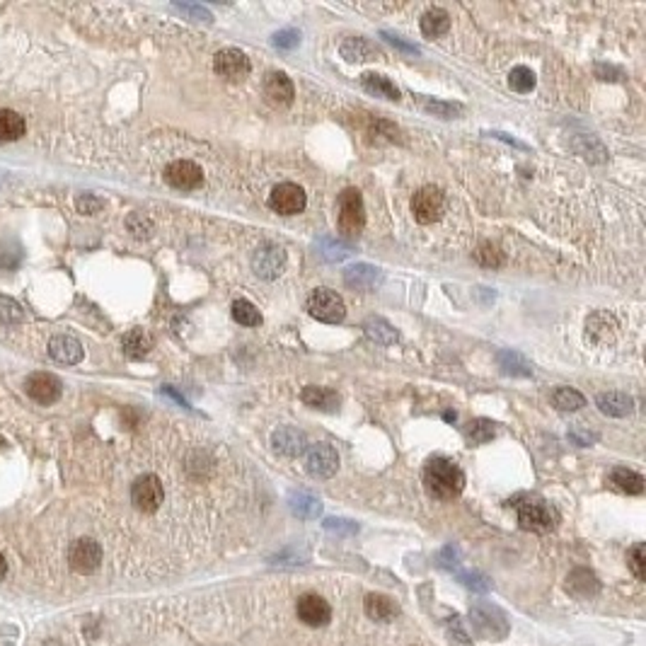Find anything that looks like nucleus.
Segmentation results:
<instances>
[{
  "mask_svg": "<svg viewBox=\"0 0 646 646\" xmlns=\"http://www.w3.org/2000/svg\"><path fill=\"white\" fill-rule=\"evenodd\" d=\"M24 387H27V395L32 397L34 402H39V405H53L58 397H61V382L56 375L51 373H32L27 377V382H24Z\"/></svg>",
  "mask_w": 646,
  "mask_h": 646,
  "instance_id": "14",
  "label": "nucleus"
},
{
  "mask_svg": "<svg viewBox=\"0 0 646 646\" xmlns=\"http://www.w3.org/2000/svg\"><path fill=\"white\" fill-rule=\"evenodd\" d=\"M627 564H630L632 574L637 578H644L646 576V562H644V545H635L630 552H627Z\"/></svg>",
  "mask_w": 646,
  "mask_h": 646,
  "instance_id": "41",
  "label": "nucleus"
},
{
  "mask_svg": "<svg viewBox=\"0 0 646 646\" xmlns=\"http://www.w3.org/2000/svg\"><path fill=\"white\" fill-rule=\"evenodd\" d=\"M344 283L353 291H375L382 283V271L370 264H353L344 271Z\"/></svg>",
  "mask_w": 646,
  "mask_h": 646,
  "instance_id": "18",
  "label": "nucleus"
},
{
  "mask_svg": "<svg viewBox=\"0 0 646 646\" xmlns=\"http://www.w3.org/2000/svg\"><path fill=\"white\" fill-rule=\"evenodd\" d=\"M301 41V34L296 29H281V32L273 34V46L276 48H293Z\"/></svg>",
  "mask_w": 646,
  "mask_h": 646,
  "instance_id": "44",
  "label": "nucleus"
},
{
  "mask_svg": "<svg viewBox=\"0 0 646 646\" xmlns=\"http://www.w3.org/2000/svg\"><path fill=\"white\" fill-rule=\"evenodd\" d=\"M552 405L559 412H576L581 407H586V397L574 387H557L552 392Z\"/></svg>",
  "mask_w": 646,
  "mask_h": 646,
  "instance_id": "29",
  "label": "nucleus"
},
{
  "mask_svg": "<svg viewBox=\"0 0 646 646\" xmlns=\"http://www.w3.org/2000/svg\"><path fill=\"white\" fill-rule=\"evenodd\" d=\"M306 308L315 320L329 322V325L341 322L346 318V306H344V301H341V296L329 288H315L308 298Z\"/></svg>",
  "mask_w": 646,
  "mask_h": 646,
  "instance_id": "4",
  "label": "nucleus"
},
{
  "mask_svg": "<svg viewBox=\"0 0 646 646\" xmlns=\"http://www.w3.org/2000/svg\"><path fill=\"white\" fill-rule=\"evenodd\" d=\"M249 68H252V66H249V58L240 51V48L228 46V48H221V51L213 56V71L228 83L245 80L249 75Z\"/></svg>",
  "mask_w": 646,
  "mask_h": 646,
  "instance_id": "7",
  "label": "nucleus"
},
{
  "mask_svg": "<svg viewBox=\"0 0 646 646\" xmlns=\"http://www.w3.org/2000/svg\"><path fill=\"white\" fill-rule=\"evenodd\" d=\"M460 581H462V583H467V588H477V590H484L486 586H489V581H486L484 576H479V574L460 576Z\"/></svg>",
  "mask_w": 646,
  "mask_h": 646,
  "instance_id": "47",
  "label": "nucleus"
},
{
  "mask_svg": "<svg viewBox=\"0 0 646 646\" xmlns=\"http://www.w3.org/2000/svg\"><path fill=\"white\" fill-rule=\"evenodd\" d=\"M499 365L504 368V373H511V375H530L533 373V368H530V363L526 358L521 356V353L516 351H501L499 353Z\"/></svg>",
  "mask_w": 646,
  "mask_h": 646,
  "instance_id": "35",
  "label": "nucleus"
},
{
  "mask_svg": "<svg viewBox=\"0 0 646 646\" xmlns=\"http://www.w3.org/2000/svg\"><path fill=\"white\" fill-rule=\"evenodd\" d=\"M363 605H365V615H368L370 620H375V622H390V620L400 613L397 603H395L392 598H387V595H382V593L365 595Z\"/></svg>",
  "mask_w": 646,
  "mask_h": 646,
  "instance_id": "23",
  "label": "nucleus"
},
{
  "mask_svg": "<svg viewBox=\"0 0 646 646\" xmlns=\"http://www.w3.org/2000/svg\"><path fill=\"white\" fill-rule=\"evenodd\" d=\"M306 204H308L306 192H303V187L293 184V182H281L269 194V209L273 213H278V216H296V213L306 209Z\"/></svg>",
  "mask_w": 646,
  "mask_h": 646,
  "instance_id": "6",
  "label": "nucleus"
},
{
  "mask_svg": "<svg viewBox=\"0 0 646 646\" xmlns=\"http://www.w3.org/2000/svg\"><path fill=\"white\" fill-rule=\"evenodd\" d=\"M296 613H298V620L308 627H322L332 620V608H329V603L318 593L301 595V598H298V605H296Z\"/></svg>",
  "mask_w": 646,
  "mask_h": 646,
  "instance_id": "13",
  "label": "nucleus"
},
{
  "mask_svg": "<svg viewBox=\"0 0 646 646\" xmlns=\"http://www.w3.org/2000/svg\"><path fill=\"white\" fill-rule=\"evenodd\" d=\"M306 470L318 479H329L339 470V455L329 443H313L306 450Z\"/></svg>",
  "mask_w": 646,
  "mask_h": 646,
  "instance_id": "10",
  "label": "nucleus"
},
{
  "mask_svg": "<svg viewBox=\"0 0 646 646\" xmlns=\"http://www.w3.org/2000/svg\"><path fill=\"white\" fill-rule=\"evenodd\" d=\"M368 136H370V143H377V145L395 143V141H400V129L395 124H390V121L377 119L375 124H370Z\"/></svg>",
  "mask_w": 646,
  "mask_h": 646,
  "instance_id": "36",
  "label": "nucleus"
},
{
  "mask_svg": "<svg viewBox=\"0 0 646 646\" xmlns=\"http://www.w3.org/2000/svg\"><path fill=\"white\" fill-rule=\"evenodd\" d=\"M615 334H618V322L608 310H598V313H593L590 318L586 320V339L590 344H610L615 339Z\"/></svg>",
  "mask_w": 646,
  "mask_h": 646,
  "instance_id": "17",
  "label": "nucleus"
},
{
  "mask_svg": "<svg viewBox=\"0 0 646 646\" xmlns=\"http://www.w3.org/2000/svg\"><path fill=\"white\" fill-rule=\"evenodd\" d=\"M301 400L306 402L308 407H313V410H320V412H337L339 410V402H341L339 395L334 392V390L320 387V385L303 387Z\"/></svg>",
  "mask_w": 646,
  "mask_h": 646,
  "instance_id": "22",
  "label": "nucleus"
},
{
  "mask_svg": "<svg viewBox=\"0 0 646 646\" xmlns=\"http://www.w3.org/2000/svg\"><path fill=\"white\" fill-rule=\"evenodd\" d=\"M121 346H124V351L129 358H143L145 353L150 351L153 341H150V337L143 332V329H131V332L124 337V341H121Z\"/></svg>",
  "mask_w": 646,
  "mask_h": 646,
  "instance_id": "31",
  "label": "nucleus"
},
{
  "mask_svg": "<svg viewBox=\"0 0 646 646\" xmlns=\"http://www.w3.org/2000/svg\"><path fill=\"white\" fill-rule=\"evenodd\" d=\"M363 329H365V334H368V339H373L375 344H382V346H390L400 339L397 332H395V327L382 318H368Z\"/></svg>",
  "mask_w": 646,
  "mask_h": 646,
  "instance_id": "26",
  "label": "nucleus"
},
{
  "mask_svg": "<svg viewBox=\"0 0 646 646\" xmlns=\"http://www.w3.org/2000/svg\"><path fill=\"white\" fill-rule=\"evenodd\" d=\"M509 85L518 95H526L535 88V73L526 68V66H516V68L509 73Z\"/></svg>",
  "mask_w": 646,
  "mask_h": 646,
  "instance_id": "37",
  "label": "nucleus"
},
{
  "mask_svg": "<svg viewBox=\"0 0 646 646\" xmlns=\"http://www.w3.org/2000/svg\"><path fill=\"white\" fill-rule=\"evenodd\" d=\"M230 313H233V320L237 322V325H242V327H259L261 325L259 310L254 308L249 301H245V298L235 301L233 308H230Z\"/></svg>",
  "mask_w": 646,
  "mask_h": 646,
  "instance_id": "34",
  "label": "nucleus"
},
{
  "mask_svg": "<svg viewBox=\"0 0 646 646\" xmlns=\"http://www.w3.org/2000/svg\"><path fill=\"white\" fill-rule=\"evenodd\" d=\"M325 528L327 530H332V533H356L358 530V526L356 523H351V521H337V518H329V521L325 523Z\"/></svg>",
  "mask_w": 646,
  "mask_h": 646,
  "instance_id": "46",
  "label": "nucleus"
},
{
  "mask_svg": "<svg viewBox=\"0 0 646 646\" xmlns=\"http://www.w3.org/2000/svg\"><path fill=\"white\" fill-rule=\"evenodd\" d=\"M0 320H3V322H17V320H22V308H20V303L10 301V298H0Z\"/></svg>",
  "mask_w": 646,
  "mask_h": 646,
  "instance_id": "43",
  "label": "nucleus"
},
{
  "mask_svg": "<svg viewBox=\"0 0 646 646\" xmlns=\"http://www.w3.org/2000/svg\"><path fill=\"white\" fill-rule=\"evenodd\" d=\"M126 225H129V230L136 237H148L153 233V223H150V218H145L143 213H133V216H129Z\"/></svg>",
  "mask_w": 646,
  "mask_h": 646,
  "instance_id": "42",
  "label": "nucleus"
},
{
  "mask_svg": "<svg viewBox=\"0 0 646 646\" xmlns=\"http://www.w3.org/2000/svg\"><path fill=\"white\" fill-rule=\"evenodd\" d=\"M387 39H390V44H395V46H400L402 51H410V53H419V48L417 46H412V44H405V41L400 39V36H392V34H385Z\"/></svg>",
  "mask_w": 646,
  "mask_h": 646,
  "instance_id": "50",
  "label": "nucleus"
},
{
  "mask_svg": "<svg viewBox=\"0 0 646 646\" xmlns=\"http://www.w3.org/2000/svg\"><path fill=\"white\" fill-rule=\"evenodd\" d=\"M48 353H51L53 361L73 365L83 358V346H80V341L68 337V334H58V337H53L48 341Z\"/></svg>",
  "mask_w": 646,
  "mask_h": 646,
  "instance_id": "19",
  "label": "nucleus"
},
{
  "mask_svg": "<svg viewBox=\"0 0 646 646\" xmlns=\"http://www.w3.org/2000/svg\"><path fill=\"white\" fill-rule=\"evenodd\" d=\"M351 254V245L344 240H322V257L329 261H341Z\"/></svg>",
  "mask_w": 646,
  "mask_h": 646,
  "instance_id": "39",
  "label": "nucleus"
},
{
  "mask_svg": "<svg viewBox=\"0 0 646 646\" xmlns=\"http://www.w3.org/2000/svg\"><path fill=\"white\" fill-rule=\"evenodd\" d=\"M474 257H477V261L482 266H491V269H496V266L504 264V254L499 252V247L489 245V242H484V245L474 252Z\"/></svg>",
  "mask_w": 646,
  "mask_h": 646,
  "instance_id": "40",
  "label": "nucleus"
},
{
  "mask_svg": "<svg viewBox=\"0 0 646 646\" xmlns=\"http://www.w3.org/2000/svg\"><path fill=\"white\" fill-rule=\"evenodd\" d=\"M288 506L298 518H318L322 511L320 499L310 491H293L288 496Z\"/></svg>",
  "mask_w": 646,
  "mask_h": 646,
  "instance_id": "25",
  "label": "nucleus"
},
{
  "mask_svg": "<svg viewBox=\"0 0 646 646\" xmlns=\"http://www.w3.org/2000/svg\"><path fill=\"white\" fill-rule=\"evenodd\" d=\"M361 85L363 90H368L375 97H382V100H400V90L395 88V83L390 78L380 75V73H363Z\"/></svg>",
  "mask_w": 646,
  "mask_h": 646,
  "instance_id": "24",
  "label": "nucleus"
},
{
  "mask_svg": "<svg viewBox=\"0 0 646 646\" xmlns=\"http://www.w3.org/2000/svg\"><path fill=\"white\" fill-rule=\"evenodd\" d=\"M165 179H167L170 187L182 189V192H192V189L201 187L204 172H201L199 165L192 160H174L165 167Z\"/></svg>",
  "mask_w": 646,
  "mask_h": 646,
  "instance_id": "12",
  "label": "nucleus"
},
{
  "mask_svg": "<svg viewBox=\"0 0 646 646\" xmlns=\"http://www.w3.org/2000/svg\"><path fill=\"white\" fill-rule=\"evenodd\" d=\"M337 221L339 233L344 237H356L365 225V206L358 189H344L337 199Z\"/></svg>",
  "mask_w": 646,
  "mask_h": 646,
  "instance_id": "2",
  "label": "nucleus"
},
{
  "mask_svg": "<svg viewBox=\"0 0 646 646\" xmlns=\"http://www.w3.org/2000/svg\"><path fill=\"white\" fill-rule=\"evenodd\" d=\"M339 51L349 63H363V61H375L380 56V48L370 44L368 39H363V36H349Z\"/></svg>",
  "mask_w": 646,
  "mask_h": 646,
  "instance_id": "20",
  "label": "nucleus"
},
{
  "mask_svg": "<svg viewBox=\"0 0 646 646\" xmlns=\"http://www.w3.org/2000/svg\"><path fill=\"white\" fill-rule=\"evenodd\" d=\"M177 8L189 12V15H194V17H204V20H211V12L206 10V8H199V5H177Z\"/></svg>",
  "mask_w": 646,
  "mask_h": 646,
  "instance_id": "49",
  "label": "nucleus"
},
{
  "mask_svg": "<svg viewBox=\"0 0 646 646\" xmlns=\"http://www.w3.org/2000/svg\"><path fill=\"white\" fill-rule=\"evenodd\" d=\"M264 95L273 107H288V105H293L296 88H293V83H291V78L286 75V73L273 71V73L266 75V80H264Z\"/></svg>",
  "mask_w": 646,
  "mask_h": 646,
  "instance_id": "16",
  "label": "nucleus"
},
{
  "mask_svg": "<svg viewBox=\"0 0 646 646\" xmlns=\"http://www.w3.org/2000/svg\"><path fill=\"white\" fill-rule=\"evenodd\" d=\"M450 29V15L443 8H431L422 15V32L426 36H441Z\"/></svg>",
  "mask_w": 646,
  "mask_h": 646,
  "instance_id": "27",
  "label": "nucleus"
},
{
  "mask_svg": "<svg viewBox=\"0 0 646 646\" xmlns=\"http://www.w3.org/2000/svg\"><path fill=\"white\" fill-rule=\"evenodd\" d=\"M494 436H496V424L489 422V419H472L465 426V438L472 446H482V443L491 441Z\"/></svg>",
  "mask_w": 646,
  "mask_h": 646,
  "instance_id": "32",
  "label": "nucleus"
},
{
  "mask_svg": "<svg viewBox=\"0 0 646 646\" xmlns=\"http://www.w3.org/2000/svg\"><path fill=\"white\" fill-rule=\"evenodd\" d=\"M78 211L83 213V216H95V213L102 211V201L97 197H90V194H85V197L78 199Z\"/></svg>",
  "mask_w": 646,
  "mask_h": 646,
  "instance_id": "45",
  "label": "nucleus"
},
{
  "mask_svg": "<svg viewBox=\"0 0 646 646\" xmlns=\"http://www.w3.org/2000/svg\"><path fill=\"white\" fill-rule=\"evenodd\" d=\"M610 482L625 494H642L644 491V477L635 470H627V467H615L610 474Z\"/></svg>",
  "mask_w": 646,
  "mask_h": 646,
  "instance_id": "28",
  "label": "nucleus"
},
{
  "mask_svg": "<svg viewBox=\"0 0 646 646\" xmlns=\"http://www.w3.org/2000/svg\"><path fill=\"white\" fill-rule=\"evenodd\" d=\"M569 436L574 438V441L578 443V446H588V443H593L595 438H598L595 434H583L581 429H571V434H569Z\"/></svg>",
  "mask_w": 646,
  "mask_h": 646,
  "instance_id": "48",
  "label": "nucleus"
},
{
  "mask_svg": "<svg viewBox=\"0 0 646 646\" xmlns=\"http://www.w3.org/2000/svg\"><path fill=\"white\" fill-rule=\"evenodd\" d=\"M24 133V119L12 109H0V141H17Z\"/></svg>",
  "mask_w": 646,
  "mask_h": 646,
  "instance_id": "30",
  "label": "nucleus"
},
{
  "mask_svg": "<svg viewBox=\"0 0 646 646\" xmlns=\"http://www.w3.org/2000/svg\"><path fill=\"white\" fill-rule=\"evenodd\" d=\"M286 266V252L281 245L276 242H264V245L257 247V252L252 254V271L257 273L259 278H276L278 273L283 271Z\"/></svg>",
  "mask_w": 646,
  "mask_h": 646,
  "instance_id": "9",
  "label": "nucleus"
},
{
  "mask_svg": "<svg viewBox=\"0 0 646 646\" xmlns=\"http://www.w3.org/2000/svg\"><path fill=\"white\" fill-rule=\"evenodd\" d=\"M100 562H102V547L95 540L83 538L71 545L68 564L73 571H78V574H93V571H97Z\"/></svg>",
  "mask_w": 646,
  "mask_h": 646,
  "instance_id": "11",
  "label": "nucleus"
},
{
  "mask_svg": "<svg viewBox=\"0 0 646 646\" xmlns=\"http://www.w3.org/2000/svg\"><path fill=\"white\" fill-rule=\"evenodd\" d=\"M271 446L286 458H298L308 450V441L303 431L293 429V426H281L271 434Z\"/></svg>",
  "mask_w": 646,
  "mask_h": 646,
  "instance_id": "15",
  "label": "nucleus"
},
{
  "mask_svg": "<svg viewBox=\"0 0 646 646\" xmlns=\"http://www.w3.org/2000/svg\"><path fill=\"white\" fill-rule=\"evenodd\" d=\"M518 511V523L523 530L530 533H550L557 526V514H554L552 506H547L542 499L526 496L521 499V504H516Z\"/></svg>",
  "mask_w": 646,
  "mask_h": 646,
  "instance_id": "3",
  "label": "nucleus"
},
{
  "mask_svg": "<svg viewBox=\"0 0 646 646\" xmlns=\"http://www.w3.org/2000/svg\"><path fill=\"white\" fill-rule=\"evenodd\" d=\"M443 209H446V197L438 187H422L412 199V213L422 225L438 221Z\"/></svg>",
  "mask_w": 646,
  "mask_h": 646,
  "instance_id": "8",
  "label": "nucleus"
},
{
  "mask_svg": "<svg viewBox=\"0 0 646 646\" xmlns=\"http://www.w3.org/2000/svg\"><path fill=\"white\" fill-rule=\"evenodd\" d=\"M566 588L576 595H590L598 590V581H595V576L590 574L588 569H576V571H571L569 578H566Z\"/></svg>",
  "mask_w": 646,
  "mask_h": 646,
  "instance_id": "33",
  "label": "nucleus"
},
{
  "mask_svg": "<svg viewBox=\"0 0 646 646\" xmlns=\"http://www.w3.org/2000/svg\"><path fill=\"white\" fill-rule=\"evenodd\" d=\"M422 105H424V109L426 112H431L434 117H441V119H453V117H458V114L462 112V107L460 105H453V102H438V100H422Z\"/></svg>",
  "mask_w": 646,
  "mask_h": 646,
  "instance_id": "38",
  "label": "nucleus"
},
{
  "mask_svg": "<svg viewBox=\"0 0 646 646\" xmlns=\"http://www.w3.org/2000/svg\"><path fill=\"white\" fill-rule=\"evenodd\" d=\"M162 499H165V489L155 474H141L131 486V501L143 514H155L162 506Z\"/></svg>",
  "mask_w": 646,
  "mask_h": 646,
  "instance_id": "5",
  "label": "nucleus"
},
{
  "mask_svg": "<svg viewBox=\"0 0 646 646\" xmlns=\"http://www.w3.org/2000/svg\"><path fill=\"white\" fill-rule=\"evenodd\" d=\"M424 484L431 496L438 499V501H450V499L460 496L462 486H465V474L453 460L434 458L426 462Z\"/></svg>",
  "mask_w": 646,
  "mask_h": 646,
  "instance_id": "1",
  "label": "nucleus"
},
{
  "mask_svg": "<svg viewBox=\"0 0 646 646\" xmlns=\"http://www.w3.org/2000/svg\"><path fill=\"white\" fill-rule=\"evenodd\" d=\"M5 574H8V562H5V557L0 554V578H5Z\"/></svg>",
  "mask_w": 646,
  "mask_h": 646,
  "instance_id": "51",
  "label": "nucleus"
},
{
  "mask_svg": "<svg viewBox=\"0 0 646 646\" xmlns=\"http://www.w3.org/2000/svg\"><path fill=\"white\" fill-rule=\"evenodd\" d=\"M595 405H598V410L603 414H608V417H627V414L635 412V400L630 397L627 392H600L598 397H595Z\"/></svg>",
  "mask_w": 646,
  "mask_h": 646,
  "instance_id": "21",
  "label": "nucleus"
}]
</instances>
